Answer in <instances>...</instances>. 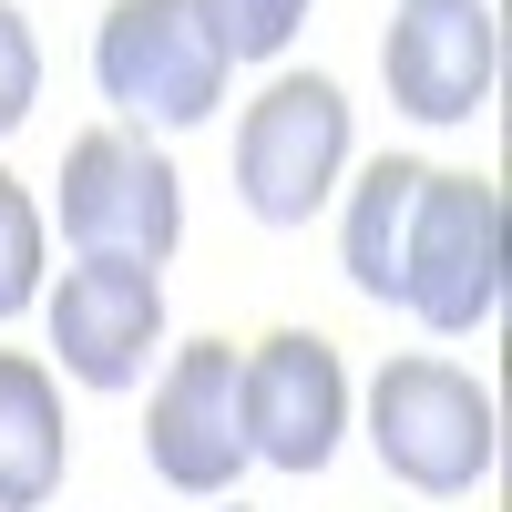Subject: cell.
<instances>
[{
  "mask_svg": "<svg viewBox=\"0 0 512 512\" xmlns=\"http://www.w3.org/2000/svg\"><path fill=\"white\" fill-rule=\"evenodd\" d=\"M236 420H246V461L277 472H328L338 431H349V369L318 328H277L236 359Z\"/></svg>",
  "mask_w": 512,
  "mask_h": 512,
  "instance_id": "obj_6",
  "label": "cell"
},
{
  "mask_svg": "<svg viewBox=\"0 0 512 512\" xmlns=\"http://www.w3.org/2000/svg\"><path fill=\"white\" fill-rule=\"evenodd\" d=\"M31 103H41V41H31V21L11 0H0V134H21Z\"/></svg>",
  "mask_w": 512,
  "mask_h": 512,
  "instance_id": "obj_14",
  "label": "cell"
},
{
  "mask_svg": "<svg viewBox=\"0 0 512 512\" xmlns=\"http://www.w3.org/2000/svg\"><path fill=\"white\" fill-rule=\"evenodd\" d=\"M62 461H72V420H62V390L52 369L0 349V512H31L62 492Z\"/></svg>",
  "mask_w": 512,
  "mask_h": 512,
  "instance_id": "obj_10",
  "label": "cell"
},
{
  "mask_svg": "<svg viewBox=\"0 0 512 512\" xmlns=\"http://www.w3.org/2000/svg\"><path fill=\"white\" fill-rule=\"evenodd\" d=\"M379 72H390V103L410 123H472L502 82V21L482 0H400Z\"/></svg>",
  "mask_w": 512,
  "mask_h": 512,
  "instance_id": "obj_7",
  "label": "cell"
},
{
  "mask_svg": "<svg viewBox=\"0 0 512 512\" xmlns=\"http://www.w3.org/2000/svg\"><path fill=\"white\" fill-rule=\"evenodd\" d=\"M400 308L441 338H472L502 308V185L431 164L420 216H410V256H400Z\"/></svg>",
  "mask_w": 512,
  "mask_h": 512,
  "instance_id": "obj_5",
  "label": "cell"
},
{
  "mask_svg": "<svg viewBox=\"0 0 512 512\" xmlns=\"http://www.w3.org/2000/svg\"><path fill=\"white\" fill-rule=\"evenodd\" d=\"M144 451L154 472L195 492V502H226L246 472V420H236V349L226 338H185L175 369L154 379V410H144Z\"/></svg>",
  "mask_w": 512,
  "mask_h": 512,
  "instance_id": "obj_8",
  "label": "cell"
},
{
  "mask_svg": "<svg viewBox=\"0 0 512 512\" xmlns=\"http://www.w3.org/2000/svg\"><path fill=\"white\" fill-rule=\"evenodd\" d=\"M62 236L72 256H103V267H164L185 236V175L164 164V144L134 123L82 134L62 154Z\"/></svg>",
  "mask_w": 512,
  "mask_h": 512,
  "instance_id": "obj_1",
  "label": "cell"
},
{
  "mask_svg": "<svg viewBox=\"0 0 512 512\" xmlns=\"http://www.w3.org/2000/svg\"><path fill=\"white\" fill-rule=\"evenodd\" d=\"M52 349L82 390H134L144 359L164 349V287L154 267H103V256H82L62 267L52 287Z\"/></svg>",
  "mask_w": 512,
  "mask_h": 512,
  "instance_id": "obj_9",
  "label": "cell"
},
{
  "mask_svg": "<svg viewBox=\"0 0 512 512\" xmlns=\"http://www.w3.org/2000/svg\"><path fill=\"white\" fill-rule=\"evenodd\" d=\"M216 62H277L297 31H308V0H195Z\"/></svg>",
  "mask_w": 512,
  "mask_h": 512,
  "instance_id": "obj_12",
  "label": "cell"
},
{
  "mask_svg": "<svg viewBox=\"0 0 512 512\" xmlns=\"http://www.w3.org/2000/svg\"><path fill=\"white\" fill-rule=\"evenodd\" d=\"M93 82L134 134H185L226 103V62L205 41L195 0H113L93 31Z\"/></svg>",
  "mask_w": 512,
  "mask_h": 512,
  "instance_id": "obj_3",
  "label": "cell"
},
{
  "mask_svg": "<svg viewBox=\"0 0 512 512\" xmlns=\"http://www.w3.org/2000/svg\"><path fill=\"white\" fill-rule=\"evenodd\" d=\"M349 175V93L328 72H277L236 123V195L256 226H308Z\"/></svg>",
  "mask_w": 512,
  "mask_h": 512,
  "instance_id": "obj_2",
  "label": "cell"
},
{
  "mask_svg": "<svg viewBox=\"0 0 512 512\" xmlns=\"http://www.w3.org/2000/svg\"><path fill=\"white\" fill-rule=\"evenodd\" d=\"M226 512H236V502H226Z\"/></svg>",
  "mask_w": 512,
  "mask_h": 512,
  "instance_id": "obj_15",
  "label": "cell"
},
{
  "mask_svg": "<svg viewBox=\"0 0 512 512\" xmlns=\"http://www.w3.org/2000/svg\"><path fill=\"white\" fill-rule=\"evenodd\" d=\"M369 441L410 492H472L502 461V420L492 390L461 379L451 359H390L369 379Z\"/></svg>",
  "mask_w": 512,
  "mask_h": 512,
  "instance_id": "obj_4",
  "label": "cell"
},
{
  "mask_svg": "<svg viewBox=\"0 0 512 512\" xmlns=\"http://www.w3.org/2000/svg\"><path fill=\"white\" fill-rule=\"evenodd\" d=\"M420 185H431L420 154H379L369 175L349 185V216H338V267H349V287L379 297V308H400V256H410Z\"/></svg>",
  "mask_w": 512,
  "mask_h": 512,
  "instance_id": "obj_11",
  "label": "cell"
},
{
  "mask_svg": "<svg viewBox=\"0 0 512 512\" xmlns=\"http://www.w3.org/2000/svg\"><path fill=\"white\" fill-rule=\"evenodd\" d=\"M41 297V205L21 175H0V318H21Z\"/></svg>",
  "mask_w": 512,
  "mask_h": 512,
  "instance_id": "obj_13",
  "label": "cell"
}]
</instances>
